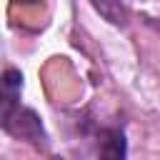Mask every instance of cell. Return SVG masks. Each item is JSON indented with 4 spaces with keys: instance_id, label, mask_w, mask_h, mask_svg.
<instances>
[{
    "instance_id": "6da1fadb",
    "label": "cell",
    "mask_w": 160,
    "mask_h": 160,
    "mask_svg": "<svg viewBox=\"0 0 160 160\" xmlns=\"http://www.w3.org/2000/svg\"><path fill=\"white\" fill-rule=\"evenodd\" d=\"M22 75L15 68L0 72V128L18 140H28L38 148H48V132L32 108L20 102Z\"/></svg>"
},
{
    "instance_id": "7a4b0ae2",
    "label": "cell",
    "mask_w": 160,
    "mask_h": 160,
    "mask_svg": "<svg viewBox=\"0 0 160 160\" xmlns=\"http://www.w3.org/2000/svg\"><path fill=\"white\" fill-rule=\"evenodd\" d=\"M98 158L100 160H125L128 140L120 128H102L98 132Z\"/></svg>"
}]
</instances>
